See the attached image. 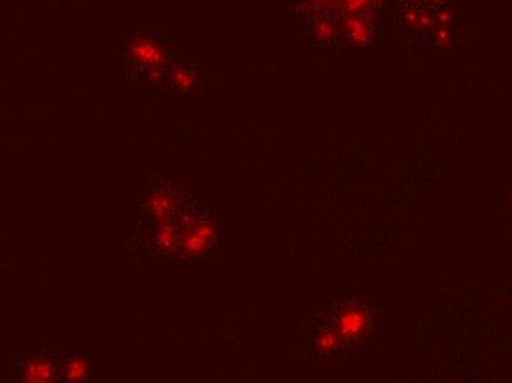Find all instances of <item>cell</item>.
<instances>
[{
	"label": "cell",
	"mask_w": 512,
	"mask_h": 383,
	"mask_svg": "<svg viewBox=\"0 0 512 383\" xmlns=\"http://www.w3.org/2000/svg\"><path fill=\"white\" fill-rule=\"evenodd\" d=\"M317 33L320 34L321 37L332 36L333 27L330 26L329 23H320L318 24Z\"/></svg>",
	"instance_id": "cell-7"
},
{
	"label": "cell",
	"mask_w": 512,
	"mask_h": 383,
	"mask_svg": "<svg viewBox=\"0 0 512 383\" xmlns=\"http://www.w3.org/2000/svg\"><path fill=\"white\" fill-rule=\"evenodd\" d=\"M368 326V317L361 308H348L337 319V335L357 338Z\"/></svg>",
	"instance_id": "cell-1"
},
{
	"label": "cell",
	"mask_w": 512,
	"mask_h": 383,
	"mask_svg": "<svg viewBox=\"0 0 512 383\" xmlns=\"http://www.w3.org/2000/svg\"><path fill=\"white\" fill-rule=\"evenodd\" d=\"M337 344H339V335H337V332H333V330H326L317 338V347L323 353H329V351L334 350Z\"/></svg>",
	"instance_id": "cell-4"
},
{
	"label": "cell",
	"mask_w": 512,
	"mask_h": 383,
	"mask_svg": "<svg viewBox=\"0 0 512 383\" xmlns=\"http://www.w3.org/2000/svg\"><path fill=\"white\" fill-rule=\"evenodd\" d=\"M24 375H26V383H49L52 375L51 364L45 360H30Z\"/></svg>",
	"instance_id": "cell-3"
},
{
	"label": "cell",
	"mask_w": 512,
	"mask_h": 383,
	"mask_svg": "<svg viewBox=\"0 0 512 383\" xmlns=\"http://www.w3.org/2000/svg\"><path fill=\"white\" fill-rule=\"evenodd\" d=\"M348 31L352 34V39L361 40V42L368 40V33H370L367 24L364 23V20H359V18H352L349 21Z\"/></svg>",
	"instance_id": "cell-5"
},
{
	"label": "cell",
	"mask_w": 512,
	"mask_h": 383,
	"mask_svg": "<svg viewBox=\"0 0 512 383\" xmlns=\"http://www.w3.org/2000/svg\"><path fill=\"white\" fill-rule=\"evenodd\" d=\"M133 55L145 67H151L152 70L159 67V62L162 64L161 48L152 39H139V42L136 43V48L133 49Z\"/></svg>",
	"instance_id": "cell-2"
},
{
	"label": "cell",
	"mask_w": 512,
	"mask_h": 383,
	"mask_svg": "<svg viewBox=\"0 0 512 383\" xmlns=\"http://www.w3.org/2000/svg\"><path fill=\"white\" fill-rule=\"evenodd\" d=\"M70 372H68V375H70L71 379H78L81 375H83L84 372H86V369H84V364H78V361L76 363L70 364Z\"/></svg>",
	"instance_id": "cell-6"
}]
</instances>
